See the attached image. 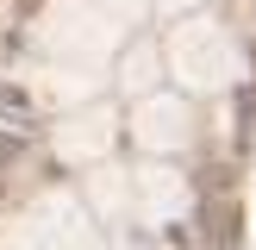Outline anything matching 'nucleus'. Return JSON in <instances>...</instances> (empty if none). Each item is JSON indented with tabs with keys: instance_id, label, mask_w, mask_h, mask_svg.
Listing matches in <instances>:
<instances>
[{
	"instance_id": "1",
	"label": "nucleus",
	"mask_w": 256,
	"mask_h": 250,
	"mask_svg": "<svg viewBox=\"0 0 256 250\" xmlns=\"http://www.w3.org/2000/svg\"><path fill=\"white\" fill-rule=\"evenodd\" d=\"M38 44L62 69H106L112 50H119V25L94 0H50L38 12Z\"/></svg>"
},
{
	"instance_id": "2",
	"label": "nucleus",
	"mask_w": 256,
	"mask_h": 250,
	"mask_svg": "<svg viewBox=\"0 0 256 250\" xmlns=\"http://www.w3.org/2000/svg\"><path fill=\"white\" fill-rule=\"evenodd\" d=\"M162 62H169V75L188 88V94L232 88V82H238V69H244V56H238L232 32H225L219 19H200V12H188V19L169 32V44H162Z\"/></svg>"
},
{
	"instance_id": "3",
	"label": "nucleus",
	"mask_w": 256,
	"mask_h": 250,
	"mask_svg": "<svg viewBox=\"0 0 256 250\" xmlns=\"http://www.w3.org/2000/svg\"><path fill=\"white\" fill-rule=\"evenodd\" d=\"M0 250H88V212L69 194H44L0 232Z\"/></svg>"
},
{
	"instance_id": "4",
	"label": "nucleus",
	"mask_w": 256,
	"mask_h": 250,
	"mask_svg": "<svg viewBox=\"0 0 256 250\" xmlns=\"http://www.w3.org/2000/svg\"><path fill=\"white\" fill-rule=\"evenodd\" d=\"M112 138H119V112L106 106V100H88V106H75V112H62V125H56V156L62 162H75V169H94V162H106V150H112Z\"/></svg>"
},
{
	"instance_id": "5",
	"label": "nucleus",
	"mask_w": 256,
	"mask_h": 250,
	"mask_svg": "<svg viewBox=\"0 0 256 250\" xmlns=\"http://www.w3.org/2000/svg\"><path fill=\"white\" fill-rule=\"evenodd\" d=\"M132 138L150 150V156H175V150L194 144V112H188L182 94H144L132 106Z\"/></svg>"
},
{
	"instance_id": "6",
	"label": "nucleus",
	"mask_w": 256,
	"mask_h": 250,
	"mask_svg": "<svg viewBox=\"0 0 256 250\" xmlns=\"http://www.w3.org/2000/svg\"><path fill=\"white\" fill-rule=\"evenodd\" d=\"M188 212V182L169 169V162H144L132 169V219L144 225H169Z\"/></svg>"
},
{
	"instance_id": "7",
	"label": "nucleus",
	"mask_w": 256,
	"mask_h": 250,
	"mask_svg": "<svg viewBox=\"0 0 256 250\" xmlns=\"http://www.w3.org/2000/svg\"><path fill=\"white\" fill-rule=\"evenodd\" d=\"M94 206H100V219H112V225H125L132 219V169H119V162H94Z\"/></svg>"
},
{
	"instance_id": "8",
	"label": "nucleus",
	"mask_w": 256,
	"mask_h": 250,
	"mask_svg": "<svg viewBox=\"0 0 256 250\" xmlns=\"http://www.w3.org/2000/svg\"><path fill=\"white\" fill-rule=\"evenodd\" d=\"M156 75H162V44H132L125 50V62H119V88L125 94H156Z\"/></svg>"
},
{
	"instance_id": "9",
	"label": "nucleus",
	"mask_w": 256,
	"mask_h": 250,
	"mask_svg": "<svg viewBox=\"0 0 256 250\" xmlns=\"http://www.w3.org/2000/svg\"><path fill=\"white\" fill-rule=\"evenodd\" d=\"M38 88H44L50 100H62V106H88L94 88H100V69H62V62H50Z\"/></svg>"
},
{
	"instance_id": "10",
	"label": "nucleus",
	"mask_w": 256,
	"mask_h": 250,
	"mask_svg": "<svg viewBox=\"0 0 256 250\" xmlns=\"http://www.w3.org/2000/svg\"><path fill=\"white\" fill-rule=\"evenodd\" d=\"M94 6H100V12H106V19L125 32V25H138V19L150 12V0H94Z\"/></svg>"
},
{
	"instance_id": "11",
	"label": "nucleus",
	"mask_w": 256,
	"mask_h": 250,
	"mask_svg": "<svg viewBox=\"0 0 256 250\" xmlns=\"http://www.w3.org/2000/svg\"><path fill=\"white\" fill-rule=\"evenodd\" d=\"M200 6V0H156V12H162V19H175V12H194Z\"/></svg>"
}]
</instances>
